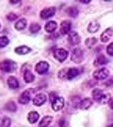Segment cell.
<instances>
[{
    "instance_id": "cell-33",
    "label": "cell",
    "mask_w": 113,
    "mask_h": 127,
    "mask_svg": "<svg viewBox=\"0 0 113 127\" xmlns=\"http://www.w3.org/2000/svg\"><path fill=\"white\" fill-rule=\"evenodd\" d=\"M105 86L108 87H113V78H111L109 80H107L105 83Z\"/></svg>"
},
{
    "instance_id": "cell-17",
    "label": "cell",
    "mask_w": 113,
    "mask_h": 127,
    "mask_svg": "<svg viewBox=\"0 0 113 127\" xmlns=\"http://www.w3.org/2000/svg\"><path fill=\"white\" fill-rule=\"evenodd\" d=\"M39 114L36 111H31L28 114V121L30 124H34L39 119Z\"/></svg>"
},
{
    "instance_id": "cell-29",
    "label": "cell",
    "mask_w": 113,
    "mask_h": 127,
    "mask_svg": "<svg viewBox=\"0 0 113 127\" xmlns=\"http://www.w3.org/2000/svg\"><path fill=\"white\" fill-rule=\"evenodd\" d=\"M11 124V121L8 117H4L0 123V127H9Z\"/></svg>"
},
{
    "instance_id": "cell-19",
    "label": "cell",
    "mask_w": 113,
    "mask_h": 127,
    "mask_svg": "<svg viewBox=\"0 0 113 127\" xmlns=\"http://www.w3.org/2000/svg\"><path fill=\"white\" fill-rule=\"evenodd\" d=\"M7 84L9 87L11 89H17L19 86V81L15 77L13 76H10L7 79Z\"/></svg>"
},
{
    "instance_id": "cell-8",
    "label": "cell",
    "mask_w": 113,
    "mask_h": 127,
    "mask_svg": "<svg viewBox=\"0 0 113 127\" xmlns=\"http://www.w3.org/2000/svg\"><path fill=\"white\" fill-rule=\"evenodd\" d=\"M55 13L56 8L54 7L45 8L40 12V17L43 19H48L54 15Z\"/></svg>"
},
{
    "instance_id": "cell-15",
    "label": "cell",
    "mask_w": 113,
    "mask_h": 127,
    "mask_svg": "<svg viewBox=\"0 0 113 127\" xmlns=\"http://www.w3.org/2000/svg\"><path fill=\"white\" fill-rule=\"evenodd\" d=\"M92 105H93V101L90 98H85L81 101L79 107L82 110H87L90 108Z\"/></svg>"
},
{
    "instance_id": "cell-31",
    "label": "cell",
    "mask_w": 113,
    "mask_h": 127,
    "mask_svg": "<svg viewBox=\"0 0 113 127\" xmlns=\"http://www.w3.org/2000/svg\"><path fill=\"white\" fill-rule=\"evenodd\" d=\"M18 18V16L17 15H15V13H11L8 14L7 15V19L9 21H15Z\"/></svg>"
},
{
    "instance_id": "cell-9",
    "label": "cell",
    "mask_w": 113,
    "mask_h": 127,
    "mask_svg": "<svg viewBox=\"0 0 113 127\" xmlns=\"http://www.w3.org/2000/svg\"><path fill=\"white\" fill-rule=\"evenodd\" d=\"M31 99V91L30 89H27L24 92L21 93V95H20V97H19V103L21 104H27Z\"/></svg>"
},
{
    "instance_id": "cell-37",
    "label": "cell",
    "mask_w": 113,
    "mask_h": 127,
    "mask_svg": "<svg viewBox=\"0 0 113 127\" xmlns=\"http://www.w3.org/2000/svg\"><path fill=\"white\" fill-rule=\"evenodd\" d=\"M108 127H113V124H112V125L108 126Z\"/></svg>"
},
{
    "instance_id": "cell-1",
    "label": "cell",
    "mask_w": 113,
    "mask_h": 127,
    "mask_svg": "<svg viewBox=\"0 0 113 127\" xmlns=\"http://www.w3.org/2000/svg\"><path fill=\"white\" fill-rule=\"evenodd\" d=\"M93 99L101 104H106L111 101L110 93H105L103 90L95 89L92 92Z\"/></svg>"
},
{
    "instance_id": "cell-26",
    "label": "cell",
    "mask_w": 113,
    "mask_h": 127,
    "mask_svg": "<svg viewBox=\"0 0 113 127\" xmlns=\"http://www.w3.org/2000/svg\"><path fill=\"white\" fill-rule=\"evenodd\" d=\"M97 42V39L95 37L88 38L85 40V45L87 46L89 48H91L95 45V44Z\"/></svg>"
},
{
    "instance_id": "cell-18",
    "label": "cell",
    "mask_w": 113,
    "mask_h": 127,
    "mask_svg": "<svg viewBox=\"0 0 113 127\" xmlns=\"http://www.w3.org/2000/svg\"><path fill=\"white\" fill-rule=\"evenodd\" d=\"M31 50V48L29 47H28L27 46H19V47H17L15 49V53H17V54H20V55H25V54H27L29 53Z\"/></svg>"
},
{
    "instance_id": "cell-10",
    "label": "cell",
    "mask_w": 113,
    "mask_h": 127,
    "mask_svg": "<svg viewBox=\"0 0 113 127\" xmlns=\"http://www.w3.org/2000/svg\"><path fill=\"white\" fill-rule=\"evenodd\" d=\"M64 106V99L62 97H56L53 101L52 108L54 111H59L63 109Z\"/></svg>"
},
{
    "instance_id": "cell-14",
    "label": "cell",
    "mask_w": 113,
    "mask_h": 127,
    "mask_svg": "<svg viewBox=\"0 0 113 127\" xmlns=\"http://www.w3.org/2000/svg\"><path fill=\"white\" fill-rule=\"evenodd\" d=\"M113 33V29L112 28H109L103 32L101 35V40L103 42H107L110 40Z\"/></svg>"
},
{
    "instance_id": "cell-24",
    "label": "cell",
    "mask_w": 113,
    "mask_h": 127,
    "mask_svg": "<svg viewBox=\"0 0 113 127\" xmlns=\"http://www.w3.org/2000/svg\"><path fill=\"white\" fill-rule=\"evenodd\" d=\"M26 26H27V21H26L25 19H21L19 20L15 24V28L19 31L23 30L24 29H25Z\"/></svg>"
},
{
    "instance_id": "cell-36",
    "label": "cell",
    "mask_w": 113,
    "mask_h": 127,
    "mask_svg": "<svg viewBox=\"0 0 113 127\" xmlns=\"http://www.w3.org/2000/svg\"><path fill=\"white\" fill-rule=\"evenodd\" d=\"M17 2H19V1H10V3H16Z\"/></svg>"
},
{
    "instance_id": "cell-25",
    "label": "cell",
    "mask_w": 113,
    "mask_h": 127,
    "mask_svg": "<svg viewBox=\"0 0 113 127\" xmlns=\"http://www.w3.org/2000/svg\"><path fill=\"white\" fill-rule=\"evenodd\" d=\"M67 13L71 17H77L79 14V10L76 7H70L67 9Z\"/></svg>"
},
{
    "instance_id": "cell-16",
    "label": "cell",
    "mask_w": 113,
    "mask_h": 127,
    "mask_svg": "<svg viewBox=\"0 0 113 127\" xmlns=\"http://www.w3.org/2000/svg\"><path fill=\"white\" fill-rule=\"evenodd\" d=\"M57 27V24L56 22L54 21H50L48 22L45 25L44 29L45 31L47 32H53L56 30Z\"/></svg>"
},
{
    "instance_id": "cell-27",
    "label": "cell",
    "mask_w": 113,
    "mask_h": 127,
    "mask_svg": "<svg viewBox=\"0 0 113 127\" xmlns=\"http://www.w3.org/2000/svg\"><path fill=\"white\" fill-rule=\"evenodd\" d=\"M5 109L10 112H15L17 111V106L13 101H9L6 104Z\"/></svg>"
},
{
    "instance_id": "cell-28",
    "label": "cell",
    "mask_w": 113,
    "mask_h": 127,
    "mask_svg": "<svg viewBox=\"0 0 113 127\" xmlns=\"http://www.w3.org/2000/svg\"><path fill=\"white\" fill-rule=\"evenodd\" d=\"M29 30L32 33H36V32H38L40 30V26L39 24L36 23H32L30 25Z\"/></svg>"
},
{
    "instance_id": "cell-23",
    "label": "cell",
    "mask_w": 113,
    "mask_h": 127,
    "mask_svg": "<svg viewBox=\"0 0 113 127\" xmlns=\"http://www.w3.org/2000/svg\"><path fill=\"white\" fill-rule=\"evenodd\" d=\"M108 59H107V58L105 57L104 55H99L98 57L96 58L95 60V65H104V64H106L108 63Z\"/></svg>"
},
{
    "instance_id": "cell-35",
    "label": "cell",
    "mask_w": 113,
    "mask_h": 127,
    "mask_svg": "<svg viewBox=\"0 0 113 127\" xmlns=\"http://www.w3.org/2000/svg\"><path fill=\"white\" fill-rule=\"evenodd\" d=\"M90 1H87V0H85V1L81 0V1H80V2H81V3H89Z\"/></svg>"
},
{
    "instance_id": "cell-13",
    "label": "cell",
    "mask_w": 113,
    "mask_h": 127,
    "mask_svg": "<svg viewBox=\"0 0 113 127\" xmlns=\"http://www.w3.org/2000/svg\"><path fill=\"white\" fill-rule=\"evenodd\" d=\"M46 100H47L46 96L43 93H40V94H38L34 97L32 102H33L34 105L39 107V106H41V105H43L44 103L46 101Z\"/></svg>"
},
{
    "instance_id": "cell-6",
    "label": "cell",
    "mask_w": 113,
    "mask_h": 127,
    "mask_svg": "<svg viewBox=\"0 0 113 127\" xmlns=\"http://www.w3.org/2000/svg\"><path fill=\"white\" fill-rule=\"evenodd\" d=\"M109 75V69L105 67L97 69L93 73V77L97 80H102L106 79Z\"/></svg>"
},
{
    "instance_id": "cell-5",
    "label": "cell",
    "mask_w": 113,
    "mask_h": 127,
    "mask_svg": "<svg viewBox=\"0 0 113 127\" xmlns=\"http://www.w3.org/2000/svg\"><path fill=\"white\" fill-rule=\"evenodd\" d=\"M54 56L56 59L60 62L65 61L68 56V52L63 48L56 49L54 52Z\"/></svg>"
},
{
    "instance_id": "cell-30",
    "label": "cell",
    "mask_w": 113,
    "mask_h": 127,
    "mask_svg": "<svg viewBox=\"0 0 113 127\" xmlns=\"http://www.w3.org/2000/svg\"><path fill=\"white\" fill-rule=\"evenodd\" d=\"M9 42V40L8 39L7 37H6L5 36H1L0 37V48H3L7 45Z\"/></svg>"
},
{
    "instance_id": "cell-22",
    "label": "cell",
    "mask_w": 113,
    "mask_h": 127,
    "mask_svg": "<svg viewBox=\"0 0 113 127\" xmlns=\"http://www.w3.org/2000/svg\"><path fill=\"white\" fill-rule=\"evenodd\" d=\"M100 25L96 21H91L88 26V31L91 33H94L99 31Z\"/></svg>"
},
{
    "instance_id": "cell-34",
    "label": "cell",
    "mask_w": 113,
    "mask_h": 127,
    "mask_svg": "<svg viewBox=\"0 0 113 127\" xmlns=\"http://www.w3.org/2000/svg\"><path fill=\"white\" fill-rule=\"evenodd\" d=\"M109 106L111 107V109H112L113 110V99L109 101Z\"/></svg>"
},
{
    "instance_id": "cell-21",
    "label": "cell",
    "mask_w": 113,
    "mask_h": 127,
    "mask_svg": "<svg viewBox=\"0 0 113 127\" xmlns=\"http://www.w3.org/2000/svg\"><path fill=\"white\" fill-rule=\"evenodd\" d=\"M53 118L51 116H45L39 123V127H47L52 123Z\"/></svg>"
},
{
    "instance_id": "cell-38",
    "label": "cell",
    "mask_w": 113,
    "mask_h": 127,
    "mask_svg": "<svg viewBox=\"0 0 113 127\" xmlns=\"http://www.w3.org/2000/svg\"><path fill=\"white\" fill-rule=\"evenodd\" d=\"M0 27H1V24H0Z\"/></svg>"
},
{
    "instance_id": "cell-3",
    "label": "cell",
    "mask_w": 113,
    "mask_h": 127,
    "mask_svg": "<svg viewBox=\"0 0 113 127\" xmlns=\"http://www.w3.org/2000/svg\"><path fill=\"white\" fill-rule=\"evenodd\" d=\"M17 68V64L15 62L10 60H5L0 62V70L10 73L15 71Z\"/></svg>"
},
{
    "instance_id": "cell-20",
    "label": "cell",
    "mask_w": 113,
    "mask_h": 127,
    "mask_svg": "<svg viewBox=\"0 0 113 127\" xmlns=\"http://www.w3.org/2000/svg\"><path fill=\"white\" fill-rule=\"evenodd\" d=\"M24 80L25 81L26 83H31L34 81V75L31 71L28 70V69H27L24 72Z\"/></svg>"
},
{
    "instance_id": "cell-11",
    "label": "cell",
    "mask_w": 113,
    "mask_h": 127,
    "mask_svg": "<svg viewBox=\"0 0 113 127\" xmlns=\"http://www.w3.org/2000/svg\"><path fill=\"white\" fill-rule=\"evenodd\" d=\"M68 41L72 45H77L80 43L81 38L77 32L71 31L69 32L68 35Z\"/></svg>"
},
{
    "instance_id": "cell-4",
    "label": "cell",
    "mask_w": 113,
    "mask_h": 127,
    "mask_svg": "<svg viewBox=\"0 0 113 127\" xmlns=\"http://www.w3.org/2000/svg\"><path fill=\"white\" fill-rule=\"evenodd\" d=\"M71 60L76 64L81 63L83 60V52L79 48H75L73 50L71 56Z\"/></svg>"
},
{
    "instance_id": "cell-12",
    "label": "cell",
    "mask_w": 113,
    "mask_h": 127,
    "mask_svg": "<svg viewBox=\"0 0 113 127\" xmlns=\"http://www.w3.org/2000/svg\"><path fill=\"white\" fill-rule=\"evenodd\" d=\"M71 28V23L69 21H63L60 24L59 31L61 34L65 35L70 31Z\"/></svg>"
},
{
    "instance_id": "cell-32",
    "label": "cell",
    "mask_w": 113,
    "mask_h": 127,
    "mask_svg": "<svg viewBox=\"0 0 113 127\" xmlns=\"http://www.w3.org/2000/svg\"><path fill=\"white\" fill-rule=\"evenodd\" d=\"M107 52L109 55L113 56V42L111 43L107 46Z\"/></svg>"
},
{
    "instance_id": "cell-2",
    "label": "cell",
    "mask_w": 113,
    "mask_h": 127,
    "mask_svg": "<svg viewBox=\"0 0 113 127\" xmlns=\"http://www.w3.org/2000/svg\"><path fill=\"white\" fill-rule=\"evenodd\" d=\"M79 69L76 67H71L68 69H63L59 71V77L62 79H67L69 80L73 79L79 75Z\"/></svg>"
},
{
    "instance_id": "cell-7",
    "label": "cell",
    "mask_w": 113,
    "mask_h": 127,
    "mask_svg": "<svg viewBox=\"0 0 113 127\" xmlns=\"http://www.w3.org/2000/svg\"><path fill=\"white\" fill-rule=\"evenodd\" d=\"M49 69V64L48 62L44 61H41L36 65L35 70L38 74H44L47 72Z\"/></svg>"
}]
</instances>
